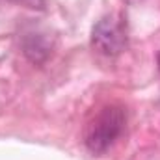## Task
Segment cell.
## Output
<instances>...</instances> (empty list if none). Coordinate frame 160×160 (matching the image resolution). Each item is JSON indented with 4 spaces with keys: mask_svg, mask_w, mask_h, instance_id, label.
Returning a JSON list of instances; mask_svg holds the SVG:
<instances>
[{
    "mask_svg": "<svg viewBox=\"0 0 160 160\" xmlns=\"http://www.w3.org/2000/svg\"><path fill=\"white\" fill-rule=\"evenodd\" d=\"M125 128V112L121 106H104L86 128V147L93 155L106 153Z\"/></svg>",
    "mask_w": 160,
    "mask_h": 160,
    "instance_id": "cell-1",
    "label": "cell"
},
{
    "mask_svg": "<svg viewBox=\"0 0 160 160\" xmlns=\"http://www.w3.org/2000/svg\"><path fill=\"white\" fill-rule=\"evenodd\" d=\"M22 48H24V54L30 62L34 63H41L48 58L50 54V41L47 34H41V32H34V34H26V38L22 41Z\"/></svg>",
    "mask_w": 160,
    "mask_h": 160,
    "instance_id": "cell-3",
    "label": "cell"
},
{
    "mask_svg": "<svg viewBox=\"0 0 160 160\" xmlns=\"http://www.w3.org/2000/svg\"><path fill=\"white\" fill-rule=\"evenodd\" d=\"M91 45L106 56H116L127 45L125 26L116 17H102L91 30Z\"/></svg>",
    "mask_w": 160,
    "mask_h": 160,
    "instance_id": "cell-2",
    "label": "cell"
},
{
    "mask_svg": "<svg viewBox=\"0 0 160 160\" xmlns=\"http://www.w3.org/2000/svg\"><path fill=\"white\" fill-rule=\"evenodd\" d=\"M15 2H28V4H30V2H34V0H15Z\"/></svg>",
    "mask_w": 160,
    "mask_h": 160,
    "instance_id": "cell-4",
    "label": "cell"
}]
</instances>
